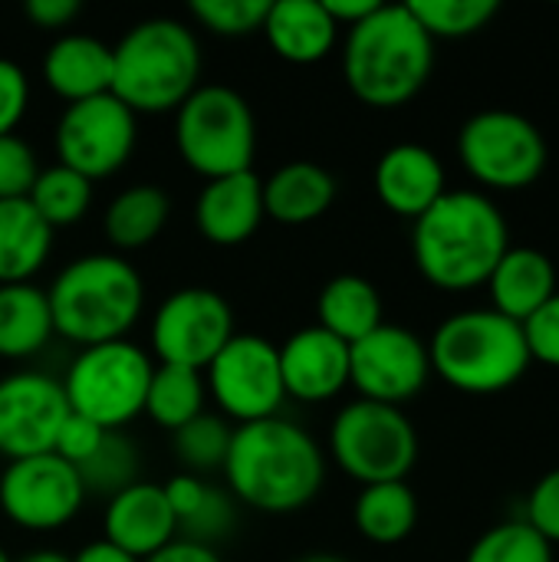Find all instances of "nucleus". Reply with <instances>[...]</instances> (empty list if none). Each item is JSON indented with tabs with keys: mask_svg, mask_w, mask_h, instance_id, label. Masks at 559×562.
<instances>
[{
	"mask_svg": "<svg viewBox=\"0 0 559 562\" xmlns=\"http://www.w3.org/2000/svg\"><path fill=\"white\" fill-rule=\"evenodd\" d=\"M231 497L260 514H293L316 501L326 458L316 438L280 415L237 425L224 458Z\"/></svg>",
	"mask_w": 559,
	"mask_h": 562,
	"instance_id": "f257e3e1",
	"label": "nucleus"
},
{
	"mask_svg": "<svg viewBox=\"0 0 559 562\" xmlns=\"http://www.w3.org/2000/svg\"><path fill=\"white\" fill-rule=\"evenodd\" d=\"M501 207L481 191H445L412 227V257L438 290H474L491 280L507 244Z\"/></svg>",
	"mask_w": 559,
	"mask_h": 562,
	"instance_id": "f03ea898",
	"label": "nucleus"
},
{
	"mask_svg": "<svg viewBox=\"0 0 559 562\" xmlns=\"http://www.w3.org/2000/svg\"><path fill=\"white\" fill-rule=\"evenodd\" d=\"M435 66V40L409 3H379L349 26L343 76L353 95L372 109H399L415 99Z\"/></svg>",
	"mask_w": 559,
	"mask_h": 562,
	"instance_id": "7ed1b4c3",
	"label": "nucleus"
},
{
	"mask_svg": "<svg viewBox=\"0 0 559 562\" xmlns=\"http://www.w3.org/2000/svg\"><path fill=\"white\" fill-rule=\"evenodd\" d=\"M53 333L79 349L125 339L145 306L138 270L119 254H86L69 260L46 290Z\"/></svg>",
	"mask_w": 559,
	"mask_h": 562,
	"instance_id": "20e7f679",
	"label": "nucleus"
},
{
	"mask_svg": "<svg viewBox=\"0 0 559 562\" xmlns=\"http://www.w3.org/2000/svg\"><path fill=\"white\" fill-rule=\"evenodd\" d=\"M201 76V46L188 23L148 16L112 46V95L135 115L175 112Z\"/></svg>",
	"mask_w": 559,
	"mask_h": 562,
	"instance_id": "39448f33",
	"label": "nucleus"
},
{
	"mask_svg": "<svg viewBox=\"0 0 559 562\" xmlns=\"http://www.w3.org/2000/svg\"><path fill=\"white\" fill-rule=\"evenodd\" d=\"M432 372L468 395H494L524 379L530 359L521 323L497 310L451 313L428 342Z\"/></svg>",
	"mask_w": 559,
	"mask_h": 562,
	"instance_id": "423d86ee",
	"label": "nucleus"
},
{
	"mask_svg": "<svg viewBox=\"0 0 559 562\" xmlns=\"http://www.w3.org/2000/svg\"><path fill=\"white\" fill-rule=\"evenodd\" d=\"M175 148L208 181L250 171L257 155V119L250 102L224 86H198L175 109Z\"/></svg>",
	"mask_w": 559,
	"mask_h": 562,
	"instance_id": "0eeeda50",
	"label": "nucleus"
},
{
	"mask_svg": "<svg viewBox=\"0 0 559 562\" xmlns=\"http://www.w3.org/2000/svg\"><path fill=\"white\" fill-rule=\"evenodd\" d=\"M152 359L128 339L79 349L69 362L63 392L72 415L96 422L105 431H122L145 408L152 382Z\"/></svg>",
	"mask_w": 559,
	"mask_h": 562,
	"instance_id": "6e6552de",
	"label": "nucleus"
},
{
	"mask_svg": "<svg viewBox=\"0 0 559 562\" xmlns=\"http://www.w3.org/2000/svg\"><path fill=\"white\" fill-rule=\"evenodd\" d=\"M329 451L362 487L405 481L418 461V435L402 408L356 398L333 418Z\"/></svg>",
	"mask_w": 559,
	"mask_h": 562,
	"instance_id": "1a4fd4ad",
	"label": "nucleus"
},
{
	"mask_svg": "<svg viewBox=\"0 0 559 562\" xmlns=\"http://www.w3.org/2000/svg\"><path fill=\"white\" fill-rule=\"evenodd\" d=\"M458 155L474 181L497 191H521L544 175L550 148L527 115L514 109H484L461 125Z\"/></svg>",
	"mask_w": 559,
	"mask_h": 562,
	"instance_id": "9d476101",
	"label": "nucleus"
},
{
	"mask_svg": "<svg viewBox=\"0 0 559 562\" xmlns=\"http://www.w3.org/2000/svg\"><path fill=\"white\" fill-rule=\"evenodd\" d=\"M135 138H138V115L112 92L69 102L53 135L59 165L79 171L89 181L115 175L128 161Z\"/></svg>",
	"mask_w": 559,
	"mask_h": 562,
	"instance_id": "9b49d317",
	"label": "nucleus"
},
{
	"mask_svg": "<svg viewBox=\"0 0 559 562\" xmlns=\"http://www.w3.org/2000/svg\"><path fill=\"white\" fill-rule=\"evenodd\" d=\"M152 352L161 366L204 372L234 336L231 303L208 286H181L152 316Z\"/></svg>",
	"mask_w": 559,
	"mask_h": 562,
	"instance_id": "f8f14e48",
	"label": "nucleus"
},
{
	"mask_svg": "<svg viewBox=\"0 0 559 562\" xmlns=\"http://www.w3.org/2000/svg\"><path fill=\"white\" fill-rule=\"evenodd\" d=\"M204 372L217 408L241 425L273 418L287 398L277 346L257 333H234Z\"/></svg>",
	"mask_w": 559,
	"mask_h": 562,
	"instance_id": "ddd939ff",
	"label": "nucleus"
},
{
	"mask_svg": "<svg viewBox=\"0 0 559 562\" xmlns=\"http://www.w3.org/2000/svg\"><path fill=\"white\" fill-rule=\"evenodd\" d=\"M86 501L72 464L49 454L16 458L0 474V510L10 524L30 533L66 527Z\"/></svg>",
	"mask_w": 559,
	"mask_h": 562,
	"instance_id": "4468645a",
	"label": "nucleus"
},
{
	"mask_svg": "<svg viewBox=\"0 0 559 562\" xmlns=\"http://www.w3.org/2000/svg\"><path fill=\"white\" fill-rule=\"evenodd\" d=\"M428 375V342L405 326L382 323L349 346V385H356L366 402L402 408L425 389Z\"/></svg>",
	"mask_w": 559,
	"mask_h": 562,
	"instance_id": "2eb2a0df",
	"label": "nucleus"
},
{
	"mask_svg": "<svg viewBox=\"0 0 559 562\" xmlns=\"http://www.w3.org/2000/svg\"><path fill=\"white\" fill-rule=\"evenodd\" d=\"M69 402L63 382L46 372H13L0 379V454L7 461L49 454Z\"/></svg>",
	"mask_w": 559,
	"mask_h": 562,
	"instance_id": "dca6fc26",
	"label": "nucleus"
},
{
	"mask_svg": "<svg viewBox=\"0 0 559 562\" xmlns=\"http://www.w3.org/2000/svg\"><path fill=\"white\" fill-rule=\"evenodd\" d=\"M283 392L297 402H329L349 385V346L323 326H306L277 346Z\"/></svg>",
	"mask_w": 559,
	"mask_h": 562,
	"instance_id": "f3484780",
	"label": "nucleus"
},
{
	"mask_svg": "<svg viewBox=\"0 0 559 562\" xmlns=\"http://www.w3.org/2000/svg\"><path fill=\"white\" fill-rule=\"evenodd\" d=\"M102 530V540L142 562L178 540V520L168 507V497L161 484L152 481H135L125 491L112 494L105 504Z\"/></svg>",
	"mask_w": 559,
	"mask_h": 562,
	"instance_id": "a211bd4d",
	"label": "nucleus"
},
{
	"mask_svg": "<svg viewBox=\"0 0 559 562\" xmlns=\"http://www.w3.org/2000/svg\"><path fill=\"white\" fill-rule=\"evenodd\" d=\"M264 217V181L254 168L208 181L194 204V224L214 247H237L250 240Z\"/></svg>",
	"mask_w": 559,
	"mask_h": 562,
	"instance_id": "6ab92c4d",
	"label": "nucleus"
},
{
	"mask_svg": "<svg viewBox=\"0 0 559 562\" xmlns=\"http://www.w3.org/2000/svg\"><path fill=\"white\" fill-rule=\"evenodd\" d=\"M379 201L399 217H422L448 188H445V165L425 145L402 142L382 151L376 175H372Z\"/></svg>",
	"mask_w": 559,
	"mask_h": 562,
	"instance_id": "aec40b11",
	"label": "nucleus"
},
{
	"mask_svg": "<svg viewBox=\"0 0 559 562\" xmlns=\"http://www.w3.org/2000/svg\"><path fill=\"white\" fill-rule=\"evenodd\" d=\"M43 82L69 102L112 92V46L89 33H63L46 46Z\"/></svg>",
	"mask_w": 559,
	"mask_h": 562,
	"instance_id": "412c9836",
	"label": "nucleus"
},
{
	"mask_svg": "<svg viewBox=\"0 0 559 562\" xmlns=\"http://www.w3.org/2000/svg\"><path fill=\"white\" fill-rule=\"evenodd\" d=\"M264 33L280 59L310 66L333 53L339 26L326 13L323 0H270Z\"/></svg>",
	"mask_w": 559,
	"mask_h": 562,
	"instance_id": "4be33fe9",
	"label": "nucleus"
},
{
	"mask_svg": "<svg viewBox=\"0 0 559 562\" xmlns=\"http://www.w3.org/2000/svg\"><path fill=\"white\" fill-rule=\"evenodd\" d=\"M488 286L494 300L491 310L514 323H524L557 293V267L537 247H507Z\"/></svg>",
	"mask_w": 559,
	"mask_h": 562,
	"instance_id": "5701e85b",
	"label": "nucleus"
},
{
	"mask_svg": "<svg viewBox=\"0 0 559 562\" xmlns=\"http://www.w3.org/2000/svg\"><path fill=\"white\" fill-rule=\"evenodd\" d=\"M336 201V178L316 161H287L264 181V214L280 224H310Z\"/></svg>",
	"mask_w": 559,
	"mask_h": 562,
	"instance_id": "b1692460",
	"label": "nucleus"
},
{
	"mask_svg": "<svg viewBox=\"0 0 559 562\" xmlns=\"http://www.w3.org/2000/svg\"><path fill=\"white\" fill-rule=\"evenodd\" d=\"M53 250V227L26 198L0 201V286L30 283Z\"/></svg>",
	"mask_w": 559,
	"mask_h": 562,
	"instance_id": "393cba45",
	"label": "nucleus"
},
{
	"mask_svg": "<svg viewBox=\"0 0 559 562\" xmlns=\"http://www.w3.org/2000/svg\"><path fill=\"white\" fill-rule=\"evenodd\" d=\"M316 319H320L316 326H323L326 333L353 346L382 326V296L376 283H369L366 277L339 273L320 290Z\"/></svg>",
	"mask_w": 559,
	"mask_h": 562,
	"instance_id": "a878e982",
	"label": "nucleus"
},
{
	"mask_svg": "<svg viewBox=\"0 0 559 562\" xmlns=\"http://www.w3.org/2000/svg\"><path fill=\"white\" fill-rule=\"evenodd\" d=\"M53 336L46 290L33 283L0 286V359H30Z\"/></svg>",
	"mask_w": 559,
	"mask_h": 562,
	"instance_id": "bb28decb",
	"label": "nucleus"
},
{
	"mask_svg": "<svg viewBox=\"0 0 559 562\" xmlns=\"http://www.w3.org/2000/svg\"><path fill=\"white\" fill-rule=\"evenodd\" d=\"M171 201L155 184H132L119 191L102 217L105 237L119 250H142L148 247L168 224Z\"/></svg>",
	"mask_w": 559,
	"mask_h": 562,
	"instance_id": "cd10ccee",
	"label": "nucleus"
},
{
	"mask_svg": "<svg viewBox=\"0 0 559 562\" xmlns=\"http://www.w3.org/2000/svg\"><path fill=\"white\" fill-rule=\"evenodd\" d=\"M356 530L379 547L402 543L412 537L418 524V497L405 481H385V484H369L356 497L353 510Z\"/></svg>",
	"mask_w": 559,
	"mask_h": 562,
	"instance_id": "c85d7f7f",
	"label": "nucleus"
},
{
	"mask_svg": "<svg viewBox=\"0 0 559 562\" xmlns=\"http://www.w3.org/2000/svg\"><path fill=\"white\" fill-rule=\"evenodd\" d=\"M204 375L194 369H181V366H155L148 392H145V415L165 428V431H178L188 422H194L204 412Z\"/></svg>",
	"mask_w": 559,
	"mask_h": 562,
	"instance_id": "c756f323",
	"label": "nucleus"
},
{
	"mask_svg": "<svg viewBox=\"0 0 559 562\" xmlns=\"http://www.w3.org/2000/svg\"><path fill=\"white\" fill-rule=\"evenodd\" d=\"M26 201L33 204V211L53 231L56 227H69V224H76L89 211V204H92V181L56 161L53 168H40Z\"/></svg>",
	"mask_w": 559,
	"mask_h": 562,
	"instance_id": "7c9ffc66",
	"label": "nucleus"
},
{
	"mask_svg": "<svg viewBox=\"0 0 559 562\" xmlns=\"http://www.w3.org/2000/svg\"><path fill=\"white\" fill-rule=\"evenodd\" d=\"M409 10L432 40H461L481 33L501 10L497 0H409Z\"/></svg>",
	"mask_w": 559,
	"mask_h": 562,
	"instance_id": "2f4dec72",
	"label": "nucleus"
},
{
	"mask_svg": "<svg viewBox=\"0 0 559 562\" xmlns=\"http://www.w3.org/2000/svg\"><path fill=\"white\" fill-rule=\"evenodd\" d=\"M76 474H79L86 494L112 497L138 481V448L122 431H105L99 451L82 468H76Z\"/></svg>",
	"mask_w": 559,
	"mask_h": 562,
	"instance_id": "473e14b6",
	"label": "nucleus"
},
{
	"mask_svg": "<svg viewBox=\"0 0 559 562\" xmlns=\"http://www.w3.org/2000/svg\"><path fill=\"white\" fill-rule=\"evenodd\" d=\"M465 562H554V547L527 520H507L481 533Z\"/></svg>",
	"mask_w": 559,
	"mask_h": 562,
	"instance_id": "72a5a7b5",
	"label": "nucleus"
},
{
	"mask_svg": "<svg viewBox=\"0 0 559 562\" xmlns=\"http://www.w3.org/2000/svg\"><path fill=\"white\" fill-rule=\"evenodd\" d=\"M231 435H234V428H227L221 415L201 412L194 422H188L185 428L175 431V458L194 474L224 468Z\"/></svg>",
	"mask_w": 559,
	"mask_h": 562,
	"instance_id": "f704fd0d",
	"label": "nucleus"
},
{
	"mask_svg": "<svg viewBox=\"0 0 559 562\" xmlns=\"http://www.w3.org/2000/svg\"><path fill=\"white\" fill-rule=\"evenodd\" d=\"M191 16L221 36H247L264 30L270 0H191Z\"/></svg>",
	"mask_w": 559,
	"mask_h": 562,
	"instance_id": "c9c22d12",
	"label": "nucleus"
},
{
	"mask_svg": "<svg viewBox=\"0 0 559 562\" xmlns=\"http://www.w3.org/2000/svg\"><path fill=\"white\" fill-rule=\"evenodd\" d=\"M36 175V151L20 135H0V201L26 198Z\"/></svg>",
	"mask_w": 559,
	"mask_h": 562,
	"instance_id": "e433bc0d",
	"label": "nucleus"
},
{
	"mask_svg": "<svg viewBox=\"0 0 559 562\" xmlns=\"http://www.w3.org/2000/svg\"><path fill=\"white\" fill-rule=\"evenodd\" d=\"M530 359L559 369V290L534 313L521 323Z\"/></svg>",
	"mask_w": 559,
	"mask_h": 562,
	"instance_id": "4c0bfd02",
	"label": "nucleus"
},
{
	"mask_svg": "<svg viewBox=\"0 0 559 562\" xmlns=\"http://www.w3.org/2000/svg\"><path fill=\"white\" fill-rule=\"evenodd\" d=\"M102 438H105V428H99L96 422H89V418L69 412V418L63 422V428H59V435H56L53 454L63 458V461L72 464V468H82V464L99 451Z\"/></svg>",
	"mask_w": 559,
	"mask_h": 562,
	"instance_id": "58836bf2",
	"label": "nucleus"
},
{
	"mask_svg": "<svg viewBox=\"0 0 559 562\" xmlns=\"http://www.w3.org/2000/svg\"><path fill=\"white\" fill-rule=\"evenodd\" d=\"M550 547L559 543V468L554 471H547L537 484H534V491H530V497H527V517H524Z\"/></svg>",
	"mask_w": 559,
	"mask_h": 562,
	"instance_id": "ea45409f",
	"label": "nucleus"
},
{
	"mask_svg": "<svg viewBox=\"0 0 559 562\" xmlns=\"http://www.w3.org/2000/svg\"><path fill=\"white\" fill-rule=\"evenodd\" d=\"M30 102V79L20 63L0 56V135H13Z\"/></svg>",
	"mask_w": 559,
	"mask_h": 562,
	"instance_id": "a19ab883",
	"label": "nucleus"
},
{
	"mask_svg": "<svg viewBox=\"0 0 559 562\" xmlns=\"http://www.w3.org/2000/svg\"><path fill=\"white\" fill-rule=\"evenodd\" d=\"M165 497H168V507L178 520V530L204 507L208 494H211V484L198 474H175L168 484H161Z\"/></svg>",
	"mask_w": 559,
	"mask_h": 562,
	"instance_id": "79ce46f5",
	"label": "nucleus"
},
{
	"mask_svg": "<svg viewBox=\"0 0 559 562\" xmlns=\"http://www.w3.org/2000/svg\"><path fill=\"white\" fill-rule=\"evenodd\" d=\"M79 0H26L23 13L43 26V30H56V26H66L79 16Z\"/></svg>",
	"mask_w": 559,
	"mask_h": 562,
	"instance_id": "37998d69",
	"label": "nucleus"
},
{
	"mask_svg": "<svg viewBox=\"0 0 559 562\" xmlns=\"http://www.w3.org/2000/svg\"><path fill=\"white\" fill-rule=\"evenodd\" d=\"M145 562H224L214 547L204 543H191V540H171L165 550H158L155 557H148Z\"/></svg>",
	"mask_w": 559,
	"mask_h": 562,
	"instance_id": "c03bdc74",
	"label": "nucleus"
},
{
	"mask_svg": "<svg viewBox=\"0 0 559 562\" xmlns=\"http://www.w3.org/2000/svg\"><path fill=\"white\" fill-rule=\"evenodd\" d=\"M382 0H323L326 13L336 20V26H356L359 20H366Z\"/></svg>",
	"mask_w": 559,
	"mask_h": 562,
	"instance_id": "a18cd8bd",
	"label": "nucleus"
},
{
	"mask_svg": "<svg viewBox=\"0 0 559 562\" xmlns=\"http://www.w3.org/2000/svg\"><path fill=\"white\" fill-rule=\"evenodd\" d=\"M72 562H142L135 560V557H128L125 550H119V547H112L109 540H92V543H86L76 557H69Z\"/></svg>",
	"mask_w": 559,
	"mask_h": 562,
	"instance_id": "49530a36",
	"label": "nucleus"
},
{
	"mask_svg": "<svg viewBox=\"0 0 559 562\" xmlns=\"http://www.w3.org/2000/svg\"><path fill=\"white\" fill-rule=\"evenodd\" d=\"M20 562H72V560H69V557H63V553H56V550H36V553L23 557Z\"/></svg>",
	"mask_w": 559,
	"mask_h": 562,
	"instance_id": "de8ad7c7",
	"label": "nucleus"
},
{
	"mask_svg": "<svg viewBox=\"0 0 559 562\" xmlns=\"http://www.w3.org/2000/svg\"><path fill=\"white\" fill-rule=\"evenodd\" d=\"M293 562H349L346 557H336V553H306V557H300V560Z\"/></svg>",
	"mask_w": 559,
	"mask_h": 562,
	"instance_id": "09e8293b",
	"label": "nucleus"
},
{
	"mask_svg": "<svg viewBox=\"0 0 559 562\" xmlns=\"http://www.w3.org/2000/svg\"><path fill=\"white\" fill-rule=\"evenodd\" d=\"M0 562H13L10 557H7V550H3V547H0Z\"/></svg>",
	"mask_w": 559,
	"mask_h": 562,
	"instance_id": "8fccbe9b",
	"label": "nucleus"
}]
</instances>
